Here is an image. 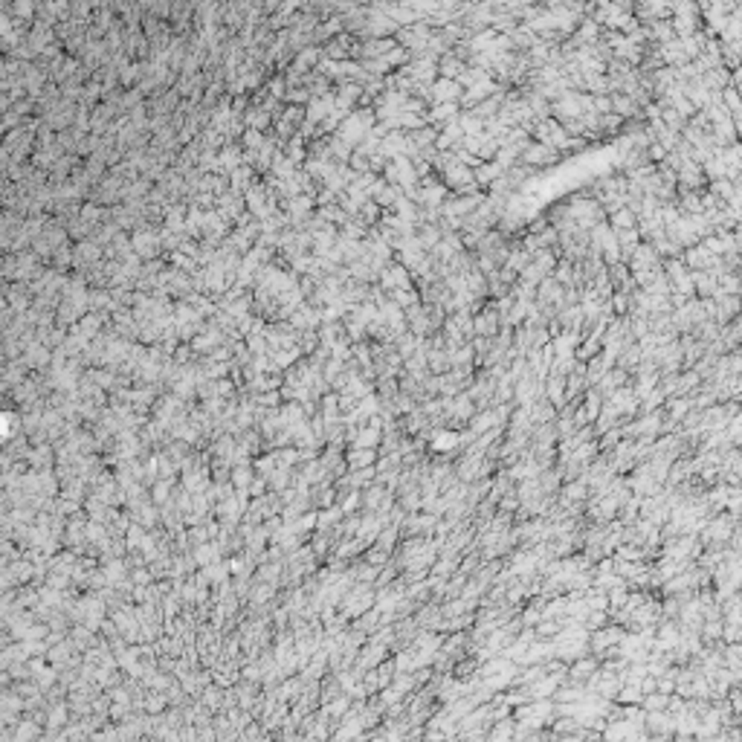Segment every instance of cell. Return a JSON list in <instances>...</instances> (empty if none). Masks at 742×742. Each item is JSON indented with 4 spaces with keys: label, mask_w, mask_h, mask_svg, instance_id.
<instances>
[{
    "label": "cell",
    "mask_w": 742,
    "mask_h": 742,
    "mask_svg": "<svg viewBox=\"0 0 742 742\" xmlns=\"http://www.w3.org/2000/svg\"><path fill=\"white\" fill-rule=\"evenodd\" d=\"M432 35H435V29H432L429 23H423V21H418L415 26L397 29L394 41H397L400 47H404L406 52H412V55H421V52H426V47H429V41H432Z\"/></svg>",
    "instance_id": "obj_1"
},
{
    "label": "cell",
    "mask_w": 742,
    "mask_h": 742,
    "mask_svg": "<svg viewBox=\"0 0 742 742\" xmlns=\"http://www.w3.org/2000/svg\"><path fill=\"white\" fill-rule=\"evenodd\" d=\"M560 157H563L560 151H554V148H548V145H542V142H531L528 148H525L519 166L537 171V169H548V166H554V163H560Z\"/></svg>",
    "instance_id": "obj_2"
},
{
    "label": "cell",
    "mask_w": 742,
    "mask_h": 742,
    "mask_svg": "<svg viewBox=\"0 0 742 742\" xmlns=\"http://www.w3.org/2000/svg\"><path fill=\"white\" fill-rule=\"evenodd\" d=\"M473 328H476V336H484V339H496L499 331H502V316L496 311V302L484 304L481 311L473 316Z\"/></svg>",
    "instance_id": "obj_3"
},
{
    "label": "cell",
    "mask_w": 742,
    "mask_h": 742,
    "mask_svg": "<svg viewBox=\"0 0 742 742\" xmlns=\"http://www.w3.org/2000/svg\"><path fill=\"white\" fill-rule=\"evenodd\" d=\"M380 287L386 290V293H394V290H409V287H415V278H412V273L400 264V261H392L386 270H383V275H380Z\"/></svg>",
    "instance_id": "obj_4"
},
{
    "label": "cell",
    "mask_w": 742,
    "mask_h": 742,
    "mask_svg": "<svg viewBox=\"0 0 742 742\" xmlns=\"http://www.w3.org/2000/svg\"><path fill=\"white\" fill-rule=\"evenodd\" d=\"M461 96H464V87L452 79H438L429 90V108L435 105H461Z\"/></svg>",
    "instance_id": "obj_5"
},
{
    "label": "cell",
    "mask_w": 742,
    "mask_h": 742,
    "mask_svg": "<svg viewBox=\"0 0 742 742\" xmlns=\"http://www.w3.org/2000/svg\"><path fill=\"white\" fill-rule=\"evenodd\" d=\"M461 148L467 151V154H473L476 160H481V163H490V160H496V154H499V139H493V137H487V134H479V137H464Z\"/></svg>",
    "instance_id": "obj_6"
},
{
    "label": "cell",
    "mask_w": 742,
    "mask_h": 742,
    "mask_svg": "<svg viewBox=\"0 0 742 742\" xmlns=\"http://www.w3.org/2000/svg\"><path fill=\"white\" fill-rule=\"evenodd\" d=\"M704 189H707V177L702 163L687 160L682 171H678V192H704Z\"/></svg>",
    "instance_id": "obj_7"
},
{
    "label": "cell",
    "mask_w": 742,
    "mask_h": 742,
    "mask_svg": "<svg viewBox=\"0 0 742 742\" xmlns=\"http://www.w3.org/2000/svg\"><path fill=\"white\" fill-rule=\"evenodd\" d=\"M23 365L26 368H33V371H47V365L52 363V354H50V346H44V343H29L26 348H23Z\"/></svg>",
    "instance_id": "obj_8"
},
{
    "label": "cell",
    "mask_w": 742,
    "mask_h": 742,
    "mask_svg": "<svg viewBox=\"0 0 742 742\" xmlns=\"http://www.w3.org/2000/svg\"><path fill=\"white\" fill-rule=\"evenodd\" d=\"M609 282H612V290H615V293H627V296H632V293L638 290L635 278H632V270H629L627 264H615V267H609Z\"/></svg>",
    "instance_id": "obj_9"
},
{
    "label": "cell",
    "mask_w": 742,
    "mask_h": 742,
    "mask_svg": "<svg viewBox=\"0 0 742 742\" xmlns=\"http://www.w3.org/2000/svg\"><path fill=\"white\" fill-rule=\"evenodd\" d=\"M273 122H275V116L267 113L261 105H253V102H250V108H246V113H244V125L253 128V131H261V134L273 125Z\"/></svg>",
    "instance_id": "obj_10"
},
{
    "label": "cell",
    "mask_w": 742,
    "mask_h": 742,
    "mask_svg": "<svg viewBox=\"0 0 742 742\" xmlns=\"http://www.w3.org/2000/svg\"><path fill=\"white\" fill-rule=\"evenodd\" d=\"M693 287L699 299H717L719 296V278L714 273H693Z\"/></svg>",
    "instance_id": "obj_11"
},
{
    "label": "cell",
    "mask_w": 742,
    "mask_h": 742,
    "mask_svg": "<svg viewBox=\"0 0 742 742\" xmlns=\"http://www.w3.org/2000/svg\"><path fill=\"white\" fill-rule=\"evenodd\" d=\"M418 246L423 253H432L435 250V246L441 244V238H444V232H441V227H435V224H423V227H418Z\"/></svg>",
    "instance_id": "obj_12"
},
{
    "label": "cell",
    "mask_w": 742,
    "mask_h": 742,
    "mask_svg": "<svg viewBox=\"0 0 742 742\" xmlns=\"http://www.w3.org/2000/svg\"><path fill=\"white\" fill-rule=\"evenodd\" d=\"M473 174H476V183H479V189H490L493 183H496L502 174H505V169L499 166V163H481L479 169H473Z\"/></svg>",
    "instance_id": "obj_13"
},
{
    "label": "cell",
    "mask_w": 742,
    "mask_h": 742,
    "mask_svg": "<svg viewBox=\"0 0 742 742\" xmlns=\"http://www.w3.org/2000/svg\"><path fill=\"white\" fill-rule=\"evenodd\" d=\"M464 70H467V64H464L461 58H455L452 52L444 55V58L438 61V73H441V79H452V81H458Z\"/></svg>",
    "instance_id": "obj_14"
},
{
    "label": "cell",
    "mask_w": 742,
    "mask_h": 742,
    "mask_svg": "<svg viewBox=\"0 0 742 742\" xmlns=\"http://www.w3.org/2000/svg\"><path fill=\"white\" fill-rule=\"evenodd\" d=\"M609 227H612L615 232L638 229V218H635V212H632V209H621V212H615L612 218H609Z\"/></svg>",
    "instance_id": "obj_15"
},
{
    "label": "cell",
    "mask_w": 742,
    "mask_h": 742,
    "mask_svg": "<svg viewBox=\"0 0 742 742\" xmlns=\"http://www.w3.org/2000/svg\"><path fill=\"white\" fill-rule=\"evenodd\" d=\"M458 122H461V131H464V137H479V134H484V122H481V119H479L473 110H461Z\"/></svg>",
    "instance_id": "obj_16"
},
{
    "label": "cell",
    "mask_w": 742,
    "mask_h": 742,
    "mask_svg": "<svg viewBox=\"0 0 742 742\" xmlns=\"http://www.w3.org/2000/svg\"><path fill=\"white\" fill-rule=\"evenodd\" d=\"M285 157H287L290 163H296V166H299V163H307V142H304L299 134L285 145Z\"/></svg>",
    "instance_id": "obj_17"
},
{
    "label": "cell",
    "mask_w": 742,
    "mask_h": 742,
    "mask_svg": "<svg viewBox=\"0 0 742 742\" xmlns=\"http://www.w3.org/2000/svg\"><path fill=\"white\" fill-rule=\"evenodd\" d=\"M264 145H267V137H264L261 131H253V128H246V131H244V137H241V148H244L246 154H258Z\"/></svg>",
    "instance_id": "obj_18"
},
{
    "label": "cell",
    "mask_w": 742,
    "mask_h": 742,
    "mask_svg": "<svg viewBox=\"0 0 742 742\" xmlns=\"http://www.w3.org/2000/svg\"><path fill=\"white\" fill-rule=\"evenodd\" d=\"M554 278H556V282H560L566 290L574 287V264L566 261V258H560V264H556V270H554Z\"/></svg>",
    "instance_id": "obj_19"
},
{
    "label": "cell",
    "mask_w": 742,
    "mask_h": 742,
    "mask_svg": "<svg viewBox=\"0 0 742 742\" xmlns=\"http://www.w3.org/2000/svg\"><path fill=\"white\" fill-rule=\"evenodd\" d=\"M55 270H61L64 273L67 267H73V246L67 244V246H58V250L52 253V261H50Z\"/></svg>",
    "instance_id": "obj_20"
},
{
    "label": "cell",
    "mask_w": 742,
    "mask_h": 742,
    "mask_svg": "<svg viewBox=\"0 0 742 742\" xmlns=\"http://www.w3.org/2000/svg\"><path fill=\"white\" fill-rule=\"evenodd\" d=\"M617 128H624V119L617 116V113H606V116H600V137H603V134H615Z\"/></svg>",
    "instance_id": "obj_21"
}]
</instances>
